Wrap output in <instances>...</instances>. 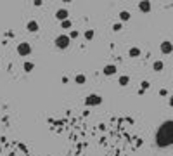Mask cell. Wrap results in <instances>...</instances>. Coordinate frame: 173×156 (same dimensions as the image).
<instances>
[{"label":"cell","instance_id":"cell-15","mask_svg":"<svg viewBox=\"0 0 173 156\" xmlns=\"http://www.w3.org/2000/svg\"><path fill=\"white\" fill-rule=\"evenodd\" d=\"M61 26H62V30H69L71 26H73V24H71V21H69V19H66V21H62V23H61Z\"/></svg>","mask_w":173,"mask_h":156},{"label":"cell","instance_id":"cell-4","mask_svg":"<svg viewBox=\"0 0 173 156\" xmlns=\"http://www.w3.org/2000/svg\"><path fill=\"white\" fill-rule=\"evenodd\" d=\"M100 102H102V97L99 94H90L88 97H87V101H85L87 106H99Z\"/></svg>","mask_w":173,"mask_h":156},{"label":"cell","instance_id":"cell-9","mask_svg":"<svg viewBox=\"0 0 173 156\" xmlns=\"http://www.w3.org/2000/svg\"><path fill=\"white\" fill-rule=\"evenodd\" d=\"M138 9H140L142 12H149V11H151V2H147V0L140 2V4H138Z\"/></svg>","mask_w":173,"mask_h":156},{"label":"cell","instance_id":"cell-18","mask_svg":"<svg viewBox=\"0 0 173 156\" xmlns=\"http://www.w3.org/2000/svg\"><path fill=\"white\" fill-rule=\"evenodd\" d=\"M113 30H114V31H119V30H123V24H121V23H114V24H113Z\"/></svg>","mask_w":173,"mask_h":156},{"label":"cell","instance_id":"cell-6","mask_svg":"<svg viewBox=\"0 0 173 156\" xmlns=\"http://www.w3.org/2000/svg\"><path fill=\"white\" fill-rule=\"evenodd\" d=\"M68 16H69V12H68V9H59L57 12H55V17L59 19V21H66L68 19Z\"/></svg>","mask_w":173,"mask_h":156},{"label":"cell","instance_id":"cell-3","mask_svg":"<svg viewBox=\"0 0 173 156\" xmlns=\"http://www.w3.org/2000/svg\"><path fill=\"white\" fill-rule=\"evenodd\" d=\"M17 54L23 56V57L29 56V54H31V45H29L28 42H21L19 45H17Z\"/></svg>","mask_w":173,"mask_h":156},{"label":"cell","instance_id":"cell-1","mask_svg":"<svg viewBox=\"0 0 173 156\" xmlns=\"http://www.w3.org/2000/svg\"><path fill=\"white\" fill-rule=\"evenodd\" d=\"M154 141H156L158 148H170V146H173V120H166L159 125Z\"/></svg>","mask_w":173,"mask_h":156},{"label":"cell","instance_id":"cell-17","mask_svg":"<svg viewBox=\"0 0 173 156\" xmlns=\"http://www.w3.org/2000/svg\"><path fill=\"white\" fill-rule=\"evenodd\" d=\"M94 35H95V33H94V30H87V31H85V38H87V40H92Z\"/></svg>","mask_w":173,"mask_h":156},{"label":"cell","instance_id":"cell-10","mask_svg":"<svg viewBox=\"0 0 173 156\" xmlns=\"http://www.w3.org/2000/svg\"><path fill=\"white\" fill-rule=\"evenodd\" d=\"M128 56H130V57H138V56H140V49H138V47H130Z\"/></svg>","mask_w":173,"mask_h":156},{"label":"cell","instance_id":"cell-7","mask_svg":"<svg viewBox=\"0 0 173 156\" xmlns=\"http://www.w3.org/2000/svg\"><path fill=\"white\" fill-rule=\"evenodd\" d=\"M102 71H104L106 76H113V75L116 73V66H114V64H107V66H104Z\"/></svg>","mask_w":173,"mask_h":156},{"label":"cell","instance_id":"cell-19","mask_svg":"<svg viewBox=\"0 0 173 156\" xmlns=\"http://www.w3.org/2000/svg\"><path fill=\"white\" fill-rule=\"evenodd\" d=\"M78 36H80V33H78L76 30H73V31L69 33V38H78Z\"/></svg>","mask_w":173,"mask_h":156},{"label":"cell","instance_id":"cell-14","mask_svg":"<svg viewBox=\"0 0 173 156\" xmlns=\"http://www.w3.org/2000/svg\"><path fill=\"white\" fill-rule=\"evenodd\" d=\"M119 19H121V21H128V19H130V12H128V11H121V12H119Z\"/></svg>","mask_w":173,"mask_h":156},{"label":"cell","instance_id":"cell-5","mask_svg":"<svg viewBox=\"0 0 173 156\" xmlns=\"http://www.w3.org/2000/svg\"><path fill=\"white\" fill-rule=\"evenodd\" d=\"M159 49H161L163 54H171V52H173V43L170 42V40H165V42H161Z\"/></svg>","mask_w":173,"mask_h":156},{"label":"cell","instance_id":"cell-16","mask_svg":"<svg viewBox=\"0 0 173 156\" xmlns=\"http://www.w3.org/2000/svg\"><path fill=\"white\" fill-rule=\"evenodd\" d=\"M23 68H24V71H28V73H29V71H33L35 64L33 63H24V66H23Z\"/></svg>","mask_w":173,"mask_h":156},{"label":"cell","instance_id":"cell-23","mask_svg":"<svg viewBox=\"0 0 173 156\" xmlns=\"http://www.w3.org/2000/svg\"><path fill=\"white\" fill-rule=\"evenodd\" d=\"M61 80H62V83H68V82H69V78H68V76H62Z\"/></svg>","mask_w":173,"mask_h":156},{"label":"cell","instance_id":"cell-20","mask_svg":"<svg viewBox=\"0 0 173 156\" xmlns=\"http://www.w3.org/2000/svg\"><path fill=\"white\" fill-rule=\"evenodd\" d=\"M159 95H161V97L168 95V90H166V89H161V90H159Z\"/></svg>","mask_w":173,"mask_h":156},{"label":"cell","instance_id":"cell-21","mask_svg":"<svg viewBox=\"0 0 173 156\" xmlns=\"http://www.w3.org/2000/svg\"><path fill=\"white\" fill-rule=\"evenodd\" d=\"M140 85H142V90H145V89H149V82H145V80H144Z\"/></svg>","mask_w":173,"mask_h":156},{"label":"cell","instance_id":"cell-12","mask_svg":"<svg viewBox=\"0 0 173 156\" xmlns=\"http://www.w3.org/2000/svg\"><path fill=\"white\" fill-rule=\"evenodd\" d=\"M128 83H130V76H126V75H121V76H119V85H121V87H126Z\"/></svg>","mask_w":173,"mask_h":156},{"label":"cell","instance_id":"cell-22","mask_svg":"<svg viewBox=\"0 0 173 156\" xmlns=\"http://www.w3.org/2000/svg\"><path fill=\"white\" fill-rule=\"evenodd\" d=\"M168 104L173 108V95H170V99H168Z\"/></svg>","mask_w":173,"mask_h":156},{"label":"cell","instance_id":"cell-2","mask_svg":"<svg viewBox=\"0 0 173 156\" xmlns=\"http://www.w3.org/2000/svg\"><path fill=\"white\" fill-rule=\"evenodd\" d=\"M55 47L57 49H61V50H64V49H68L69 47V43H71V38H69V35H59V36H55Z\"/></svg>","mask_w":173,"mask_h":156},{"label":"cell","instance_id":"cell-13","mask_svg":"<svg viewBox=\"0 0 173 156\" xmlns=\"http://www.w3.org/2000/svg\"><path fill=\"white\" fill-rule=\"evenodd\" d=\"M75 82L78 83V85H83V83L87 82V76H85V75H76V76H75Z\"/></svg>","mask_w":173,"mask_h":156},{"label":"cell","instance_id":"cell-11","mask_svg":"<svg viewBox=\"0 0 173 156\" xmlns=\"http://www.w3.org/2000/svg\"><path fill=\"white\" fill-rule=\"evenodd\" d=\"M163 68H165L163 61H154V63H152V70L154 71H163Z\"/></svg>","mask_w":173,"mask_h":156},{"label":"cell","instance_id":"cell-8","mask_svg":"<svg viewBox=\"0 0 173 156\" xmlns=\"http://www.w3.org/2000/svg\"><path fill=\"white\" fill-rule=\"evenodd\" d=\"M38 28H40V26H38V23H36V21H29V23L26 24V30L29 31V33H35V31H38Z\"/></svg>","mask_w":173,"mask_h":156}]
</instances>
